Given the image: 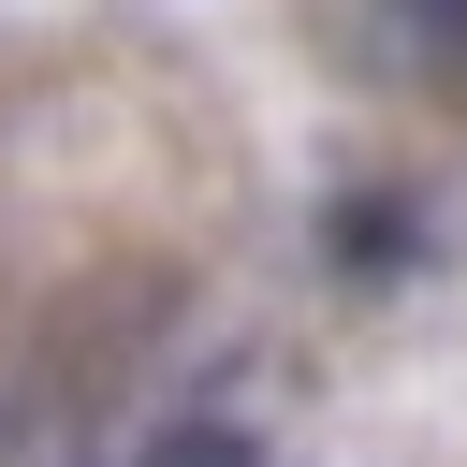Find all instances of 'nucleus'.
<instances>
[{"label":"nucleus","mask_w":467,"mask_h":467,"mask_svg":"<svg viewBox=\"0 0 467 467\" xmlns=\"http://www.w3.org/2000/svg\"><path fill=\"white\" fill-rule=\"evenodd\" d=\"M394 15H409V44H423V58H467V0H394Z\"/></svg>","instance_id":"nucleus-1"}]
</instances>
